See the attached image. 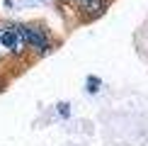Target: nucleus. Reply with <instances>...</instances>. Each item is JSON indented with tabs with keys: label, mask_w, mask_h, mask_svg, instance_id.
Wrapping results in <instances>:
<instances>
[{
	"label": "nucleus",
	"mask_w": 148,
	"mask_h": 146,
	"mask_svg": "<svg viewBox=\"0 0 148 146\" xmlns=\"http://www.w3.org/2000/svg\"><path fill=\"white\" fill-rule=\"evenodd\" d=\"M17 27H20V34H22V39H24L27 46L36 49L39 54H46L51 49V39H49L46 29L36 27V24H17Z\"/></svg>",
	"instance_id": "f257e3e1"
},
{
	"label": "nucleus",
	"mask_w": 148,
	"mask_h": 146,
	"mask_svg": "<svg viewBox=\"0 0 148 146\" xmlns=\"http://www.w3.org/2000/svg\"><path fill=\"white\" fill-rule=\"evenodd\" d=\"M0 46H3L8 54H12V56L24 54V46H27V44H24L17 24H5V27L0 29Z\"/></svg>",
	"instance_id": "f03ea898"
},
{
	"label": "nucleus",
	"mask_w": 148,
	"mask_h": 146,
	"mask_svg": "<svg viewBox=\"0 0 148 146\" xmlns=\"http://www.w3.org/2000/svg\"><path fill=\"white\" fill-rule=\"evenodd\" d=\"M78 5L85 17H100L107 8V0H78Z\"/></svg>",
	"instance_id": "7ed1b4c3"
},
{
	"label": "nucleus",
	"mask_w": 148,
	"mask_h": 146,
	"mask_svg": "<svg viewBox=\"0 0 148 146\" xmlns=\"http://www.w3.org/2000/svg\"><path fill=\"white\" fill-rule=\"evenodd\" d=\"M88 83H90V88H88L90 93H97V85H100V81H97V78H90Z\"/></svg>",
	"instance_id": "20e7f679"
},
{
	"label": "nucleus",
	"mask_w": 148,
	"mask_h": 146,
	"mask_svg": "<svg viewBox=\"0 0 148 146\" xmlns=\"http://www.w3.org/2000/svg\"><path fill=\"white\" fill-rule=\"evenodd\" d=\"M58 112H61V114H66V117H68V105H58Z\"/></svg>",
	"instance_id": "39448f33"
}]
</instances>
